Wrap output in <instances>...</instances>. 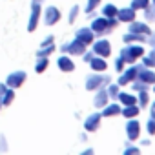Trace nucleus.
I'll list each match as a JSON object with an SVG mask.
<instances>
[{
  "mask_svg": "<svg viewBox=\"0 0 155 155\" xmlns=\"http://www.w3.org/2000/svg\"><path fill=\"white\" fill-rule=\"evenodd\" d=\"M117 20H115V17H111V18H95L93 22H91V31L93 33H97V35H102V33H108L111 28H115L117 24H115Z\"/></svg>",
  "mask_w": 155,
  "mask_h": 155,
  "instance_id": "nucleus-1",
  "label": "nucleus"
},
{
  "mask_svg": "<svg viewBox=\"0 0 155 155\" xmlns=\"http://www.w3.org/2000/svg\"><path fill=\"white\" fill-rule=\"evenodd\" d=\"M26 79H28V73L24 71V69H17V71H11L8 77H6V86L8 88H13V90H17V88H22V84L26 82Z\"/></svg>",
  "mask_w": 155,
  "mask_h": 155,
  "instance_id": "nucleus-2",
  "label": "nucleus"
},
{
  "mask_svg": "<svg viewBox=\"0 0 155 155\" xmlns=\"http://www.w3.org/2000/svg\"><path fill=\"white\" fill-rule=\"evenodd\" d=\"M40 15H42V4L40 2H33V0H31V11H29V20H28V31L29 33H33L37 29Z\"/></svg>",
  "mask_w": 155,
  "mask_h": 155,
  "instance_id": "nucleus-3",
  "label": "nucleus"
},
{
  "mask_svg": "<svg viewBox=\"0 0 155 155\" xmlns=\"http://www.w3.org/2000/svg\"><path fill=\"white\" fill-rule=\"evenodd\" d=\"M60 51H62V53H69V55H82V53L86 51V44L81 42L79 38H73L71 42L62 44V46H60Z\"/></svg>",
  "mask_w": 155,
  "mask_h": 155,
  "instance_id": "nucleus-4",
  "label": "nucleus"
},
{
  "mask_svg": "<svg viewBox=\"0 0 155 155\" xmlns=\"http://www.w3.org/2000/svg\"><path fill=\"white\" fill-rule=\"evenodd\" d=\"M60 11H58V8H55V6H48L46 9H44V24L46 26H55L58 20H60Z\"/></svg>",
  "mask_w": 155,
  "mask_h": 155,
  "instance_id": "nucleus-5",
  "label": "nucleus"
},
{
  "mask_svg": "<svg viewBox=\"0 0 155 155\" xmlns=\"http://www.w3.org/2000/svg\"><path fill=\"white\" fill-rule=\"evenodd\" d=\"M104 82H110L108 77H102V75H90L86 79V90H99L104 86Z\"/></svg>",
  "mask_w": 155,
  "mask_h": 155,
  "instance_id": "nucleus-6",
  "label": "nucleus"
},
{
  "mask_svg": "<svg viewBox=\"0 0 155 155\" xmlns=\"http://www.w3.org/2000/svg\"><path fill=\"white\" fill-rule=\"evenodd\" d=\"M93 53L97 55V57H108L110 53H111V46H110V42L108 40H97L95 44H93Z\"/></svg>",
  "mask_w": 155,
  "mask_h": 155,
  "instance_id": "nucleus-7",
  "label": "nucleus"
},
{
  "mask_svg": "<svg viewBox=\"0 0 155 155\" xmlns=\"http://www.w3.org/2000/svg\"><path fill=\"white\" fill-rule=\"evenodd\" d=\"M144 51H142V48L140 46H130V48H126V49H122V58L124 60H128V62H133L137 57H140Z\"/></svg>",
  "mask_w": 155,
  "mask_h": 155,
  "instance_id": "nucleus-8",
  "label": "nucleus"
},
{
  "mask_svg": "<svg viewBox=\"0 0 155 155\" xmlns=\"http://www.w3.org/2000/svg\"><path fill=\"white\" fill-rule=\"evenodd\" d=\"M75 38H79L81 42H84V44L88 46V44H91V42H93V38H95V33L91 31V28H81V29H77V33H75Z\"/></svg>",
  "mask_w": 155,
  "mask_h": 155,
  "instance_id": "nucleus-9",
  "label": "nucleus"
},
{
  "mask_svg": "<svg viewBox=\"0 0 155 155\" xmlns=\"http://www.w3.org/2000/svg\"><path fill=\"white\" fill-rule=\"evenodd\" d=\"M57 66H58V69H60V71H64V73H69V71H73V69H75V64H73V60H71L68 55L58 57V58H57Z\"/></svg>",
  "mask_w": 155,
  "mask_h": 155,
  "instance_id": "nucleus-10",
  "label": "nucleus"
},
{
  "mask_svg": "<svg viewBox=\"0 0 155 155\" xmlns=\"http://www.w3.org/2000/svg\"><path fill=\"white\" fill-rule=\"evenodd\" d=\"M99 122H101V113H93L84 120V130L86 131H95L99 128Z\"/></svg>",
  "mask_w": 155,
  "mask_h": 155,
  "instance_id": "nucleus-11",
  "label": "nucleus"
},
{
  "mask_svg": "<svg viewBox=\"0 0 155 155\" xmlns=\"http://www.w3.org/2000/svg\"><path fill=\"white\" fill-rule=\"evenodd\" d=\"M90 66H91V69L93 71H104L108 66H106V60H104V57H93L91 60H90Z\"/></svg>",
  "mask_w": 155,
  "mask_h": 155,
  "instance_id": "nucleus-12",
  "label": "nucleus"
},
{
  "mask_svg": "<svg viewBox=\"0 0 155 155\" xmlns=\"http://www.w3.org/2000/svg\"><path fill=\"white\" fill-rule=\"evenodd\" d=\"M108 91L106 90H102V88H99V93H97V97H95V101H93V104L97 106V108H104L106 106V102H108Z\"/></svg>",
  "mask_w": 155,
  "mask_h": 155,
  "instance_id": "nucleus-13",
  "label": "nucleus"
},
{
  "mask_svg": "<svg viewBox=\"0 0 155 155\" xmlns=\"http://www.w3.org/2000/svg\"><path fill=\"white\" fill-rule=\"evenodd\" d=\"M13 101H15V90H13V88H8V90L4 91V95L0 97V102H2V106L6 108V106H11Z\"/></svg>",
  "mask_w": 155,
  "mask_h": 155,
  "instance_id": "nucleus-14",
  "label": "nucleus"
},
{
  "mask_svg": "<svg viewBox=\"0 0 155 155\" xmlns=\"http://www.w3.org/2000/svg\"><path fill=\"white\" fill-rule=\"evenodd\" d=\"M137 73H139V68H130V69L120 77V79H119V84H128L131 79H135V77H137Z\"/></svg>",
  "mask_w": 155,
  "mask_h": 155,
  "instance_id": "nucleus-15",
  "label": "nucleus"
},
{
  "mask_svg": "<svg viewBox=\"0 0 155 155\" xmlns=\"http://www.w3.org/2000/svg\"><path fill=\"white\" fill-rule=\"evenodd\" d=\"M49 66V58L48 57H37V62H35V71L37 73H44Z\"/></svg>",
  "mask_w": 155,
  "mask_h": 155,
  "instance_id": "nucleus-16",
  "label": "nucleus"
},
{
  "mask_svg": "<svg viewBox=\"0 0 155 155\" xmlns=\"http://www.w3.org/2000/svg\"><path fill=\"white\" fill-rule=\"evenodd\" d=\"M126 131H128V137H130L131 140L137 139V137H139V122H137V120H130Z\"/></svg>",
  "mask_w": 155,
  "mask_h": 155,
  "instance_id": "nucleus-17",
  "label": "nucleus"
},
{
  "mask_svg": "<svg viewBox=\"0 0 155 155\" xmlns=\"http://www.w3.org/2000/svg\"><path fill=\"white\" fill-rule=\"evenodd\" d=\"M53 51H55V42H53V44H48V46H40L35 55H37V57H49Z\"/></svg>",
  "mask_w": 155,
  "mask_h": 155,
  "instance_id": "nucleus-18",
  "label": "nucleus"
},
{
  "mask_svg": "<svg viewBox=\"0 0 155 155\" xmlns=\"http://www.w3.org/2000/svg\"><path fill=\"white\" fill-rule=\"evenodd\" d=\"M120 113V108L119 104H111V106H106L104 111L101 113V117H113V115H119Z\"/></svg>",
  "mask_w": 155,
  "mask_h": 155,
  "instance_id": "nucleus-19",
  "label": "nucleus"
},
{
  "mask_svg": "<svg viewBox=\"0 0 155 155\" xmlns=\"http://www.w3.org/2000/svg\"><path fill=\"white\" fill-rule=\"evenodd\" d=\"M130 31L131 33H142V35H150V28L144 24H130Z\"/></svg>",
  "mask_w": 155,
  "mask_h": 155,
  "instance_id": "nucleus-20",
  "label": "nucleus"
},
{
  "mask_svg": "<svg viewBox=\"0 0 155 155\" xmlns=\"http://www.w3.org/2000/svg\"><path fill=\"white\" fill-rule=\"evenodd\" d=\"M117 15H119V18H120V20H126V22H130V20H133V17H135V11L130 8V9L117 11Z\"/></svg>",
  "mask_w": 155,
  "mask_h": 155,
  "instance_id": "nucleus-21",
  "label": "nucleus"
},
{
  "mask_svg": "<svg viewBox=\"0 0 155 155\" xmlns=\"http://www.w3.org/2000/svg\"><path fill=\"white\" fill-rule=\"evenodd\" d=\"M117 8L113 6V4H108V6H104V9H102V15L106 17V18H111V17H117Z\"/></svg>",
  "mask_w": 155,
  "mask_h": 155,
  "instance_id": "nucleus-22",
  "label": "nucleus"
},
{
  "mask_svg": "<svg viewBox=\"0 0 155 155\" xmlns=\"http://www.w3.org/2000/svg\"><path fill=\"white\" fill-rule=\"evenodd\" d=\"M137 75L140 77L146 84H148V82H155V73H151V71H148V69H146V71H139Z\"/></svg>",
  "mask_w": 155,
  "mask_h": 155,
  "instance_id": "nucleus-23",
  "label": "nucleus"
},
{
  "mask_svg": "<svg viewBox=\"0 0 155 155\" xmlns=\"http://www.w3.org/2000/svg\"><path fill=\"white\" fill-rule=\"evenodd\" d=\"M117 97H119V101H120V102H124L126 106L135 104V97H131V95H128V93H119Z\"/></svg>",
  "mask_w": 155,
  "mask_h": 155,
  "instance_id": "nucleus-24",
  "label": "nucleus"
},
{
  "mask_svg": "<svg viewBox=\"0 0 155 155\" xmlns=\"http://www.w3.org/2000/svg\"><path fill=\"white\" fill-rule=\"evenodd\" d=\"M120 113H122V115H126V117L130 119V117H135V115L139 113V108H137V106H133V104H130V106H128L124 111H120Z\"/></svg>",
  "mask_w": 155,
  "mask_h": 155,
  "instance_id": "nucleus-25",
  "label": "nucleus"
},
{
  "mask_svg": "<svg viewBox=\"0 0 155 155\" xmlns=\"http://www.w3.org/2000/svg\"><path fill=\"white\" fill-rule=\"evenodd\" d=\"M77 17H79V6H73L71 11H69V15H68V22L73 24V22L77 20Z\"/></svg>",
  "mask_w": 155,
  "mask_h": 155,
  "instance_id": "nucleus-26",
  "label": "nucleus"
},
{
  "mask_svg": "<svg viewBox=\"0 0 155 155\" xmlns=\"http://www.w3.org/2000/svg\"><path fill=\"white\" fill-rule=\"evenodd\" d=\"M0 151H2V153L9 151V144H8V139H6L4 133H0Z\"/></svg>",
  "mask_w": 155,
  "mask_h": 155,
  "instance_id": "nucleus-27",
  "label": "nucleus"
},
{
  "mask_svg": "<svg viewBox=\"0 0 155 155\" xmlns=\"http://www.w3.org/2000/svg\"><path fill=\"white\" fill-rule=\"evenodd\" d=\"M139 8H148V0H133L131 9H139Z\"/></svg>",
  "mask_w": 155,
  "mask_h": 155,
  "instance_id": "nucleus-28",
  "label": "nucleus"
},
{
  "mask_svg": "<svg viewBox=\"0 0 155 155\" xmlns=\"http://www.w3.org/2000/svg\"><path fill=\"white\" fill-rule=\"evenodd\" d=\"M101 0H88V4H86V13H91L97 6H99Z\"/></svg>",
  "mask_w": 155,
  "mask_h": 155,
  "instance_id": "nucleus-29",
  "label": "nucleus"
},
{
  "mask_svg": "<svg viewBox=\"0 0 155 155\" xmlns=\"http://www.w3.org/2000/svg\"><path fill=\"white\" fill-rule=\"evenodd\" d=\"M117 95H119V86H110L108 88V97H111V99H117Z\"/></svg>",
  "mask_w": 155,
  "mask_h": 155,
  "instance_id": "nucleus-30",
  "label": "nucleus"
},
{
  "mask_svg": "<svg viewBox=\"0 0 155 155\" xmlns=\"http://www.w3.org/2000/svg\"><path fill=\"white\" fill-rule=\"evenodd\" d=\"M144 9H146V11H144V13H146V18H148V20H155V8H150V9L144 8Z\"/></svg>",
  "mask_w": 155,
  "mask_h": 155,
  "instance_id": "nucleus-31",
  "label": "nucleus"
},
{
  "mask_svg": "<svg viewBox=\"0 0 155 155\" xmlns=\"http://www.w3.org/2000/svg\"><path fill=\"white\" fill-rule=\"evenodd\" d=\"M144 64H146V66H153V64H155V53L150 55L148 58H144Z\"/></svg>",
  "mask_w": 155,
  "mask_h": 155,
  "instance_id": "nucleus-32",
  "label": "nucleus"
},
{
  "mask_svg": "<svg viewBox=\"0 0 155 155\" xmlns=\"http://www.w3.org/2000/svg\"><path fill=\"white\" fill-rule=\"evenodd\" d=\"M53 40H55V37H53V35H49V37H46V38L42 40V44H40V46H48V44H53Z\"/></svg>",
  "mask_w": 155,
  "mask_h": 155,
  "instance_id": "nucleus-33",
  "label": "nucleus"
},
{
  "mask_svg": "<svg viewBox=\"0 0 155 155\" xmlns=\"http://www.w3.org/2000/svg\"><path fill=\"white\" fill-rule=\"evenodd\" d=\"M148 131H150V133H155V119H151V120L148 122Z\"/></svg>",
  "mask_w": 155,
  "mask_h": 155,
  "instance_id": "nucleus-34",
  "label": "nucleus"
},
{
  "mask_svg": "<svg viewBox=\"0 0 155 155\" xmlns=\"http://www.w3.org/2000/svg\"><path fill=\"white\" fill-rule=\"evenodd\" d=\"M122 64H124V58H122V57H120V58H117V60H115V68H117V69H119V71H120V69H122Z\"/></svg>",
  "mask_w": 155,
  "mask_h": 155,
  "instance_id": "nucleus-35",
  "label": "nucleus"
},
{
  "mask_svg": "<svg viewBox=\"0 0 155 155\" xmlns=\"http://www.w3.org/2000/svg\"><path fill=\"white\" fill-rule=\"evenodd\" d=\"M148 102V93L144 91V93H140V104H146Z\"/></svg>",
  "mask_w": 155,
  "mask_h": 155,
  "instance_id": "nucleus-36",
  "label": "nucleus"
},
{
  "mask_svg": "<svg viewBox=\"0 0 155 155\" xmlns=\"http://www.w3.org/2000/svg\"><path fill=\"white\" fill-rule=\"evenodd\" d=\"M8 90V86H6V82H0V97L4 95V91Z\"/></svg>",
  "mask_w": 155,
  "mask_h": 155,
  "instance_id": "nucleus-37",
  "label": "nucleus"
},
{
  "mask_svg": "<svg viewBox=\"0 0 155 155\" xmlns=\"http://www.w3.org/2000/svg\"><path fill=\"white\" fill-rule=\"evenodd\" d=\"M33 2H40V4H42V2H44V0H33Z\"/></svg>",
  "mask_w": 155,
  "mask_h": 155,
  "instance_id": "nucleus-38",
  "label": "nucleus"
},
{
  "mask_svg": "<svg viewBox=\"0 0 155 155\" xmlns=\"http://www.w3.org/2000/svg\"><path fill=\"white\" fill-rule=\"evenodd\" d=\"M2 108H4V106H2V102H0V110H2Z\"/></svg>",
  "mask_w": 155,
  "mask_h": 155,
  "instance_id": "nucleus-39",
  "label": "nucleus"
},
{
  "mask_svg": "<svg viewBox=\"0 0 155 155\" xmlns=\"http://www.w3.org/2000/svg\"><path fill=\"white\" fill-rule=\"evenodd\" d=\"M153 2H155V0H153Z\"/></svg>",
  "mask_w": 155,
  "mask_h": 155,
  "instance_id": "nucleus-40",
  "label": "nucleus"
}]
</instances>
